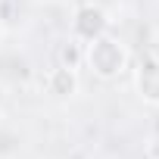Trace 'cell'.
<instances>
[{
  "instance_id": "1",
  "label": "cell",
  "mask_w": 159,
  "mask_h": 159,
  "mask_svg": "<svg viewBox=\"0 0 159 159\" xmlns=\"http://www.w3.org/2000/svg\"><path fill=\"white\" fill-rule=\"evenodd\" d=\"M84 59H88V69H91L97 78H103V81L119 78V75L128 69V50H125L116 38H106V34H100V38H94V41L88 44Z\"/></svg>"
},
{
  "instance_id": "2",
  "label": "cell",
  "mask_w": 159,
  "mask_h": 159,
  "mask_svg": "<svg viewBox=\"0 0 159 159\" xmlns=\"http://www.w3.org/2000/svg\"><path fill=\"white\" fill-rule=\"evenodd\" d=\"M134 84L143 103L159 106V59H140L137 72H134Z\"/></svg>"
},
{
  "instance_id": "3",
  "label": "cell",
  "mask_w": 159,
  "mask_h": 159,
  "mask_svg": "<svg viewBox=\"0 0 159 159\" xmlns=\"http://www.w3.org/2000/svg\"><path fill=\"white\" fill-rule=\"evenodd\" d=\"M103 31H106V13H103L100 7L88 3V7H81V10L75 13V34H78V38L94 41V38H100Z\"/></svg>"
},
{
  "instance_id": "4",
  "label": "cell",
  "mask_w": 159,
  "mask_h": 159,
  "mask_svg": "<svg viewBox=\"0 0 159 159\" xmlns=\"http://www.w3.org/2000/svg\"><path fill=\"white\" fill-rule=\"evenodd\" d=\"M47 91L53 97H72L78 91V75L72 66H56L50 75H47Z\"/></svg>"
},
{
  "instance_id": "5",
  "label": "cell",
  "mask_w": 159,
  "mask_h": 159,
  "mask_svg": "<svg viewBox=\"0 0 159 159\" xmlns=\"http://www.w3.org/2000/svg\"><path fill=\"white\" fill-rule=\"evenodd\" d=\"M62 59H66V66H72V69H75V59H78V53H75L72 47H66V50H62Z\"/></svg>"
}]
</instances>
